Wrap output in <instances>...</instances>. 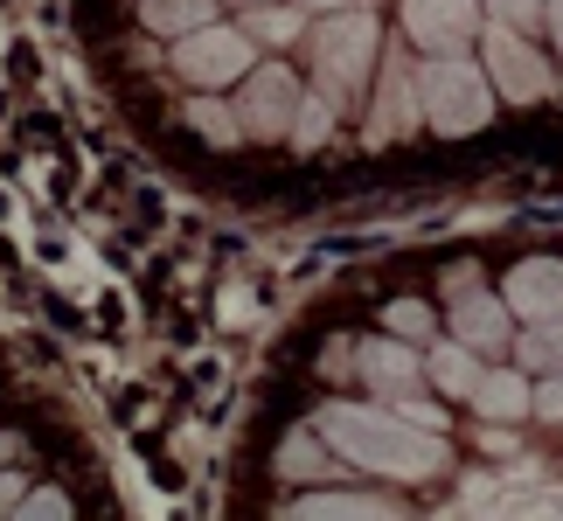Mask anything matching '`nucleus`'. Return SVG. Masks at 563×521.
I'll return each mask as SVG.
<instances>
[{
	"mask_svg": "<svg viewBox=\"0 0 563 521\" xmlns=\"http://www.w3.org/2000/svg\"><path fill=\"white\" fill-rule=\"evenodd\" d=\"M21 514H70V501L56 487H35V494H21Z\"/></svg>",
	"mask_w": 563,
	"mask_h": 521,
	"instance_id": "nucleus-24",
	"label": "nucleus"
},
{
	"mask_svg": "<svg viewBox=\"0 0 563 521\" xmlns=\"http://www.w3.org/2000/svg\"><path fill=\"white\" fill-rule=\"evenodd\" d=\"M140 21L154 35H167V42H181V35H195V29L216 21V0H140Z\"/></svg>",
	"mask_w": 563,
	"mask_h": 521,
	"instance_id": "nucleus-15",
	"label": "nucleus"
},
{
	"mask_svg": "<svg viewBox=\"0 0 563 521\" xmlns=\"http://www.w3.org/2000/svg\"><path fill=\"white\" fill-rule=\"evenodd\" d=\"M313 431L355 473H376V480H439L452 466V445L439 439V424L404 418L397 403H328L313 410Z\"/></svg>",
	"mask_w": 563,
	"mask_h": 521,
	"instance_id": "nucleus-1",
	"label": "nucleus"
},
{
	"mask_svg": "<svg viewBox=\"0 0 563 521\" xmlns=\"http://www.w3.org/2000/svg\"><path fill=\"white\" fill-rule=\"evenodd\" d=\"M501 299L515 320H563V257H522L508 271Z\"/></svg>",
	"mask_w": 563,
	"mask_h": 521,
	"instance_id": "nucleus-11",
	"label": "nucleus"
},
{
	"mask_svg": "<svg viewBox=\"0 0 563 521\" xmlns=\"http://www.w3.org/2000/svg\"><path fill=\"white\" fill-rule=\"evenodd\" d=\"M473 410H481L487 424H522L536 410V389H529L522 368H487L481 389H473Z\"/></svg>",
	"mask_w": 563,
	"mask_h": 521,
	"instance_id": "nucleus-13",
	"label": "nucleus"
},
{
	"mask_svg": "<svg viewBox=\"0 0 563 521\" xmlns=\"http://www.w3.org/2000/svg\"><path fill=\"white\" fill-rule=\"evenodd\" d=\"M0 459H8V445H0Z\"/></svg>",
	"mask_w": 563,
	"mask_h": 521,
	"instance_id": "nucleus-30",
	"label": "nucleus"
},
{
	"mask_svg": "<svg viewBox=\"0 0 563 521\" xmlns=\"http://www.w3.org/2000/svg\"><path fill=\"white\" fill-rule=\"evenodd\" d=\"M481 8L494 21H508V29H536V21H543V0H481Z\"/></svg>",
	"mask_w": 563,
	"mask_h": 521,
	"instance_id": "nucleus-22",
	"label": "nucleus"
},
{
	"mask_svg": "<svg viewBox=\"0 0 563 521\" xmlns=\"http://www.w3.org/2000/svg\"><path fill=\"white\" fill-rule=\"evenodd\" d=\"M307 14H349V8H376V0H299Z\"/></svg>",
	"mask_w": 563,
	"mask_h": 521,
	"instance_id": "nucleus-26",
	"label": "nucleus"
},
{
	"mask_svg": "<svg viewBox=\"0 0 563 521\" xmlns=\"http://www.w3.org/2000/svg\"><path fill=\"white\" fill-rule=\"evenodd\" d=\"M334 466H349V459H341V452L320 439L313 424H307V431H292L286 452H278V473H286V480H334ZM349 473H355V466H349Z\"/></svg>",
	"mask_w": 563,
	"mask_h": 521,
	"instance_id": "nucleus-14",
	"label": "nucleus"
},
{
	"mask_svg": "<svg viewBox=\"0 0 563 521\" xmlns=\"http://www.w3.org/2000/svg\"><path fill=\"white\" fill-rule=\"evenodd\" d=\"M8 508H21V480H14V473L0 480V514H8Z\"/></svg>",
	"mask_w": 563,
	"mask_h": 521,
	"instance_id": "nucleus-28",
	"label": "nucleus"
},
{
	"mask_svg": "<svg viewBox=\"0 0 563 521\" xmlns=\"http://www.w3.org/2000/svg\"><path fill=\"white\" fill-rule=\"evenodd\" d=\"M257 70V35L251 29H230V21H209L175 42V77L202 84V91H230Z\"/></svg>",
	"mask_w": 563,
	"mask_h": 521,
	"instance_id": "nucleus-4",
	"label": "nucleus"
},
{
	"mask_svg": "<svg viewBox=\"0 0 563 521\" xmlns=\"http://www.w3.org/2000/svg\"><path fill=\"white\" fill-rule=\"evenodd\" d=\"M244 29L265 42V49H292L313 21H307V8H244Z\"/></svg>",
	"mask_w": 563,
	"mask_h": 521,
	"instance_id": "nucleus-19",
	"label": "nucleus"
},
{
	"mask_svg": "<svg viewBox=\"0 0 563 521\" xmlns=\"http://www.w3.org/2000/svg\"><path fill=\"white\" fill-rule=\"evenodd\" d=\"M515 368H536V376L563 368V320H529V334L515 341Z\"/></svg>",
	"mask_w": 563,
	"mask_h": 521,
	"instance_id": "nucleus-20",
	"label": "nucleus"
},
{
	"mask_svg": "<svg viewBox=\"0 0 563 521\" xmlns=\"http://www.w3.org/2000/svg\"><path fill=\"white\" fill-rule=\"evenodd\" d=\"M445 292H452V334H460L466 347H481V355H501L508 347V299L501 292H481L473 286V271L460 278H445Z\"/></svg>",
	"mask_w": 563,
	"mask_h": 521,
	"instance_id": "nucleus-9",
	"label": "nucleus"
},
{
	"mask_svg": "<svg viewBox=\"0 0 563 521\" xmlns=\"http://www.w3.org/2000/svg\"><path fill=\"white\" fill-rule=\"evenodd\" d=\"M383 328L397 341H431V307L424 299H397V307H383Z\"/></svg>",
	"mask_w": 563,
	"mask_h": 521,
	"instance_id": "nucleus-21",
	"label": "nucleus"
},
{
	"mask_svg": "<svg viewBox=\"0 0 563 521\" xmlns=\"http://www.w3.org/2000/svg\"><path fill=\"white\" fill-rule=\"evenodd\" d=\"M244 8H272V0H244Z\"/></svg>",
	"mask_w": 563,
	"mask_h": 521,
	"instance_id": "nucleus-29",
	"label": "nucleus"
},
{
	"mask_svg": "<svg viewBox=\"0 0 563 521\" xmlns=\"http://www.w3.org/2000/svg\"><path fill=\"white\" fill-rule=\"evenodd\" d=\"M349 362H355V341H334L328 355H320V376H355Z\"/></svg>",
	"mask_w": 563,
	"mask_h": 521,
	"instance_id": "nucleus-25",
	"label": "nucleus"
},
{
	"mask_svg": "<svg viewBox=\"0 0 563 521\" xmlns=\"http://www.w3.org/2000/svg\"><path fill=\"white\" fill-rule=\"evenodd\" d=\"M334 125H341V104H334V98H320V91H299V112H292V133H286V146H299V154H313V146H328V140H334Z\"/></svg>",
	"mask_w": 563,
	"mask_h": 521,
	"instance_id": "nucleus-16",
	"label": "nucleus"
},
{
	"mask_svg": "<svg viewBox=\"0 0 563 521\" xmlns=\"http://www.w3.org/2000/svg\"><path fill=\"white\" fill-rule=\"evenodd\" d=\"M355 376L376 389V403H397L404 418L439 424V410L424 403V383H431V376H424V355H418L410 341H397V334H389V341H362V347H355Z\"/></svg>",
	"mask_w": 563,
	"mask_h": 521,
	"instance_id": "nucleus-5",
	"label": "nucleus"
},
{
	"mask_svg": "<svg viewBox=\"0 0 563 521\" xmlns=\"http://www.w3.org/2000/svg\"><path fill=\"white\" fill-rule=\"evenodd\" d=\"M188 125L202 133L209 146H244L251 133H244V119H236V104H223V98H188Z\"/></svg>",
	"mask_w": 563,
	"mask_h": 521,
	"instance_id": "nucleus-17",
	"label": "nucleus"
},
{
	"mask_svg": "<svg viewBox=\"0 0 563 521\" xmlns=\"http://www.w3.org/2000/svg\"><path fill=\"white\" fill-rule=\"evenodd\" d=\"M481 63H487L494 91H501L508 104H543V98H556V70H550V56L529 42V29L494 21V29L481 35Z\"/></svg>",
	"mask_w": 563,
	"mask_h": 521,
	"instance_id": "nucleus-6",
	"label": "nucleus"
},
{
	"mask_svg": "<svg viewBox=\"0 0 563 521\" xmlns=\"http://www.w3.org/2000/svg\"><path fill=\"white\" fill-rule=\"evenodd\" d=\"M424 125V98H418V70L404 56L383 63L376 77V104H369V146H397Z\"/></svg>",
	"mask_w": 563,
	"mask_h": 521,
	"instance_id": "nucleus-8",
	"label": "nucleus"
},
{
	"mask_svg": "<svg viewBox=\"0 0 563 521\" xmlns=\"http://www.w3.org/2000/svg\"><path fill=\"white\" fill-rule=\"evenodd\" d=\"M543 29L556 35V56H563V0H543Z\"/></svg>",
	"mask_w": 563,
	"mask_h": 521,
	"instance_id": "nucleus-27",
	"label": "nucleus"
},
{
	"mask_svg": "<svg viewBox=\"0 0 563 521\" xmlns=\"http://www.w3.org/2000/svg\"><path fill=\"white\" fill-rule=\"evenodd\" d=\"M418 98H424V125H431V133H445V140L481 133V125L494 119V104H501V91H494V77H487V63H473L466 49L424 56Z\"/></svg>",
	"mask_w": 563,
	"mask_h": 521,
	"instance_id": "nucleus-3",
	"label": "nucleus"
},
{
	"mask_svg": "<svg viewBox=\"0 0 563 521\" xmlns=\"http://www.w3.org/2000/svg\"><path fill=\"white\" fill-rule=\"evenodd\" d=\"M536 418H550V424H563V368H550V383L536 389Z\"/></svg>",
	"mask_w": 563,
	"mask_h": 521,
	"instance_id": "nucleus-23",
	"label": "nucleus"
},
{
	"mask_svg": "<svg viewBox=\"0 0 563 521\" xmlns=\"http://www.w3.org/2000/svg\"><path fill=\"white\" fill-rule=\"evenodd\" d=\"M404 35L424 56L439 49H466L481 35V0H404Z\"/></svg>",
	"mask_w": 563,
	"mask_h": 521,
	"instance_id": "nucleus-10",
	"label": "nucleus"
},
{
	"mask_svg": "<svg viewBox=\"0 0 563 521\" xmlns=\"http://www.w3.org/2000/svg\"><path fill=\"white\" fill-rule=\"evenodd\" d=\"M292 112H299V77L286 63H257L236 91V119H244L251 140H286L292 133Z\"/></svg>",
	"mask_w": 563,
	"mask_h": 521,
	"instance_id": "nucleus-7",
	"label": "nucleus"
},
{
	"mask_svg": "<svg viewBox=\"0 0 563 521\" xmlns=\"http://www.w3.org/2000/svg\"><path fill=\"white\" fill-rule=\"evenodd\" d=\"M424 376H431V389H439V397L473 403V389H481L487 368H481V347H466L460 334H452V341H439V347L424 355Z\"/></svg>",
	"mask_w": 563,
	"mask_h": 521,
	"instance_id": "nucleus-12",
	"label": "nucleus"
},
{
	"mask_svg": "<svg viewBox=\"0 0 563 521\" xmlns=\"http://www.w3.org/2000/svg\"><path fill=\"white\" fill-rule=\"evenodd\" d=\"M313 42V91L334 98L341 112H355L362 91L376 77V56H383V29L369 8H349V14H328L320 29H307Z\"/></svg>",
	"mask_w": 563,
	"mask_h": 521,
	"instance_id": "nucleus-2",
	"label": "nucleus"
},
{
	"mask_svg": "<svg viewBox=\"0 0 563 521\" xmlns=\"http://www.w3.org/2000/svg\"><path fill=\"white\" fill-rule=\"evenodd\" d=\"M292 514H404V501H389V494H349V487H341V494H307V501H292Z\"/></svg>",
	"mask_w": 563,
	"mask_h": 521,
	"instance_id": "nucleus-18",
	"label": "nucleus"
}]
</instances>
